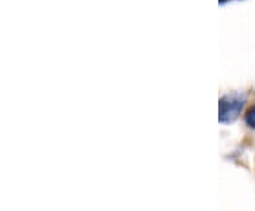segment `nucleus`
Masks as SVG:
<instances>
[{"instance_id":"1","label":"nucleus","mask_w":255,"mask_h":211,"mask_svg":"<svg viewBox=\"0 0 255 211\" xmlns=\"http://www.w3.org/2000/svg\"><path fill=\"white\" fill-rule=\"evenodd\" d=\"M247 98L243 94H227L219 101V120L221 123H231L241 115L246 106Z\"/></svg>"},{"instance_id":"3","label":"nucleus","mask_w":255,"mask_h":211,"mask_svg":"<svg viewBox=\"0 0 255 211\" xmlns=\"http://www.w3.org/2000/svg\"><path fill=\"white\" fill-rule=\"evenodd\" d=\"M227 1H231V0H220V3H227Z\"/></svg>"},{"instance_id":"2","label":"nucleus","mask_w":255,"mask_h":211,"mask_svg":"<svg viewBox=\"0 0 255 211\" xmlns=\"http://www.w3.org/2000/svg\"><path fill=\"white\" fill-rule=\"evenodd\" d=\"M246 123L250 128L255 129V104L248 109V112H247Z\"/></svg>"}]
</instances>
